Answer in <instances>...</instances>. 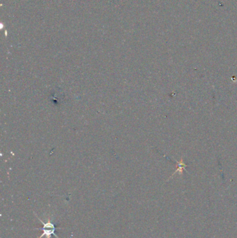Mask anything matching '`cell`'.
Here are the masks:
<instances>
[{
    "label": "cell",
    "mask_w": 237,
    "mask_h": 238,
    "mask_svg": "<svg viewBox=\"0 0 237 238\" xmlns=\"http://www.w3.org/2000/svg\"><path fill=\"white\" fill-rule=\"evenodd\" d=\"M34 215H35V217H36L38 218V219L39 220V221L42 223L43 225V227L41 228H34L35 230L43 231V234L41 235L40 237H38V238H42L43 237H45L46 238H51L52 236H54L57 238H59L57 236V235L55 233L56 231H57V229H58V228L55 227L54 224H53L49 218L48 219V220H47V222H44L39 218V217L37 216L36 214H35V212H34Z\"/></svg>",
    "instance_id": "obj_1"
},
{
    "label": "cell",
    "mask_w": 237,
    "mask_h": 238,
    "mask_svg": "<svg viewBox=\"0 0 237 238\" xmlns=\"http://www.w3.org/2000/svg\"><path fill=\"white\" fill-rule=\"evenodd\" d=\"M179 166L178 167V169H177V170L175 171V172H174V173L173 174V175H174V174H175V173H177V172H178V171H179V173H180V174H182L183 170H184V169H185V167L186 166V165L184 164V163L183 159H182V160H181V161L179 162Z\"/></svg>",
    "instance_id": "obj_2"
}]
</instances>
